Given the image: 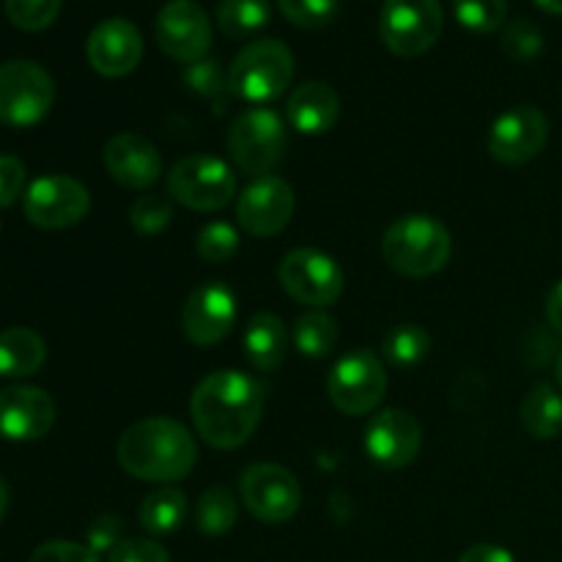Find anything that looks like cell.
Returning <instances> with one entry per match:
<instances>
[{"label":"cell","instance_id":"6da1fadb","mask_svg":"<svg viewBox=\"0 0 562 562\" xmlns=\"http://www.w3.org/2000/svg\"><path fill=\"white\" fill-rule=\"evenodd\" d=\"M263 387L239 371H214L190 398L195 431L217 450H234L252 437L261 423Z\"/></svg>","mask_w":562,"mask_h":562},{"label":"cell","instance_id":"7a4b0ae2","mask_svg":"<svg viewBox=\"0 0 562 562\" xmlns=\"http://www.w3.org/2000/svg\"><path fill=\"white\" fill-rule=\"evenodd\" d=\"M115 453L124 472L137 481L173 483L192 472L198 461V445L179 420L148 417L121 434Z\"/></svg>","mask_w":562,"mask_h":562},{"label":"cell","instance_id":"3957f363","mask_svg":"<svg viewBox=\"0 0 562 562\" xmlns=\"http://www.w3.org/2000/svg\"><path fill=\"white\" fill-rule=\"evenodd\" d=\"M453 252L450 231L431 214H404L382 236V256L404 278H431Z\"/></svg>","mask_w":562,"mask_h":562},{"label":"cell","instance_id":"277c9868","mask_svg":"<svg viewBox=\"0 0 562 562\" xmlns=\"http://www.w3.org/2000/svg\"><path fill=\"white\" fill-rule=\"evenodd\" d=\"M291 80L294 55L278 38H256L245 44L228 69L231 93L252 104H267L283 97Z\"/></svg>","mask_w":562,"mask_h":562},{"label":"cell","instance_id":"5b68a950","mask_svg":"<svg viewBox=\"0 0 562 562\" xmlns=\"http://www.w3.org/2000/svg\"><path fill=\"white\" fill-rule=\"evenodd\" d=\"M285 124L274 110L250 108L228 132V151L236 168L247 176H269L285 154Z\"/></svg>","mask_w":562,"mask_h":562},{"label":"cell","instance_id":"8992f818","mask_svg":"<svg viewBox=\"0 0 562 562\" xmlns=\"http://www.w3.org/2000/svg\"><path fill=\"white\" fill-rule=\"evenodd\" d=\"M327 393L335 409L344 412V415H368L387 395V368H384V362L373 351H349L329 371Z\"/></svg>","mask_w":562,"mask_h":562},{"label":"cell","instance_id":"52a82bcc","mask_svg":"<svg viewBox=\"0 0 562 562\" xmlns=\"http://www.w3.org/2000/svg\"><path fill=\"white\" fill-rule=\"evenodd\" d=\"M168 195L192 212H217L236 195V176L212 154H190L168 173Z\"/></svg>","mask_w":562,"mask_h":562},{"label":"cell","instance_id":"ba28073f","mask_svg":"<svg viewBox=\"0 0 562 562\" xmlns=\"http://www.w3.org/2000/svg\"><path fill=\"white\" fill-rule=\"evenodd\" d=\"M55 102V82L44 66L33 60H9L0 66V121L5 126L38 124Z\"/></svg>","mask_w":562,"mask_h":562},{"label":"cell","instance_id":"9c48e42d","mask_svg":"<svg viewBox=\"0 0 562 562\" xmlns=\"http://www.w3.org/2000/svg\"><path fill=\"white\" fill-rule=\"evenodd\" d=\"M445 14L439 0H384L379 36L390 53L415 58L428 53L442 36Z\"/></svg>","mask_w":562,"mask_h":562},{"label":"cell","instance_id":"30bf717a","mask_svg":"<svg viewBox=\"0 0 562 562\" xmlns=\"http://www.w3.org/2000/svg\"><path fill=\"white\" fill-rule=\"evenodd\" d=\"M278 280L285 294L311 311L333 305L344 294V269L333 256L313 247H296L285 252L278 267Z\"/></svg>","mask_w":562,"mask_h":562},{"label":"cell","instance_id":"8fae6325","mask_svg":"<svg viewBox=\"0 0 562 562\" xmlns=\"http://www.w3.org/2000/svg\"><path fill=\"white\" fill-rule=\"evenodd\" d=\"M88 209H91V195L86 184L64 173L42 176L22 195V212L27 223L44 231L71 228L86 217Z\"/></svg>","mask_w":562,"mask_h":562},{"label":"cell","instance_id":"7c38bea8","mask_svg":"<svg viewBox=\"0 0 562 562\" xmlns=\"http://www.w3.org/2000/svg\"><path fill=\"white\" fill-rule=\"evenodd\" d=\"M212 33V20L195 0H168L154 22L159 49L184 66L206 58Z\"/></svg>","mask_w":562,"mask_h":562},{"label":"cell","instance_id":"4fadbf2b","mask_svg":"<svg viewBox=\"0 0 562 562\" xmlns=\"http://www.w3.org/2000/svg\"><path fill=\"white\" fill-rule=\"evenodd\" d=\"M239 492L245 508L263 525H283L294 519L302 505L300 481L280 464L247 467Z\"/></svg>","mask_w":562,"mask_h":562},{"label":"cell","instance_id":"5bb4252c","mask_svg":"<svg viewBox=\"0 0 562 562\" xmlns=\"http://www.w3.org/2000/svg\"><path fill=\"white\" fill-rule=\"evenodd\" d=\"M549 140V119L532 104H516L494 119L488 130V154L503 165H527Z\"/></svg>","mask_w":562,"mask_h":562},{"label":"cell","instance_id":"9a60e30c","mask_svg":"<svg viewBox=\"0 0 562 562\" xmlns=\"http://www.w3.org/2000/svg\"><path fill=\"white\" fill-rule=\"evenodd\" d=\"M294 190L280 176H261L252 184L241 190L239 203H236V217L239 225L250 236L269 239L278 236L294 217Z\"/></svg>","mask_w":562,"mask_h":562},{"label":"cell","instance_id":"2e32d148","mask_svg":"<svg viewBox=\"0 0 562 562\" xmlns=\"http://www.w3.org/2000/svg\"><path fill=\"white\" fill-rule=\"evenodd\" d=\"M184 335L195 346H214L236 327V294L220 280L198 285L181 311Z\"/></svg>","mask_w":562,"mask_h":562},{"label":"cell","instance_id":"e0dca14e","mask_svg":"<svg viewBox=\"0 0 562 562\" xmlns=\"http://www.w3.org/2000/svg\"><path fill=\"white\" fill-rule=\"evenodd\" d=\"M55 426V401L42 387L11 384L0 390V437L9 442H36Z\"/></svg>","mask_w":562,"mask_h":562},{"label":"cell","instance_id":"ac0fdd59","mask_svg":"<svg viewBox=\"0 0 562 562\" xmlns=\"http://www.w3.org/2000/svg\"><path fill=\"white\" fill-rule=\"evenodd\" d=\"M423 448V428L409 412L384 409L366 428V450L379 467L401 470L417 459Z\"/></svg>","mask_w":562,"mask_h":562},{"label":"cell","instance_id":"d6986e66","mask_svg":"<svg viewBox=\"0 0 562 562\" xmlns=\"http://www.w3.org/2000/svg\"><path fill=\"white\" fill-rule=\"evenodd\" d=\"M88 64L102 77H124L137 69L143 58V36L135 22L110 16L91 31L86 42Z\"/></svg>","mask_w":562,"mask_h":562},{"label":"cell","instance_id":"ffe728a7","mask_svg":"<svg viewBox=\"0 0 562 562\" xmlns=\"http://www.w3.org/2000/svg\"><path fill=\"white\" fill-rule=\"evenodd\" d=\"M104 168L110 179L126 190H148L162 176V159L157 146L135 132H121L104 146Z\"/></svg>","mask_w":562,"mask_h":562},{"label":"cell","instance_id":"44dd1931","mask_svg":"<svg viewBox=\"0 0 562 562\" xmlns=\"http://www.w3.org/2000/svg\"><path fill=\"white\" fill-rule=\"evenodd\" d=\"M285 115H289V124L302 135H324L338 124L340 99L327 82L307 80L291 91Z\"/></svg>","mask_w":562,"mask_h":562},{"label":"cell","instance_id":"7402d4cb","mask_svg":"<svg viewBox=\"0 0 562 562\" xmlns=\"http://www.w3.org/2000/svg\"><path fill=\"white\" fill-rule=\"evenodd\" d=\"M245 357L256 371L272 373L285 360V324L274 313H256L241 335Z\"/></svg>","mask_w":562,"mask_h":562},{"label":"cell","instance_id":"603a6c76","mask_svg":"<svg viewBox=\"0 0 562 562\" xmlns=\"http://www.w3.org/2000/svg\"><path fill=\"white\" fill-rule=\"evenodd\" d=\"M47 360V346L27 327H9L0 333V379L33 376Z\"/></svg>","mask_w":562,"mask_h":562},{"label":"cell","instance_id":"cb8c5ba5","mask_svg":"<svg viewBox=\"0 0 562 562\" xmlns=\"http://www.w3.org/2000/svg\"><path fill=\"white\" fill-rule=\"evenodd\" d=\"M521 426L532 439H558L562 434V393L541 382L521 401Z\"/></svg>","mask_w":562,"mask_h":562},{"label":"cell","instance_id":"d4e9b609","mask_svg":"<svg viewBox=\"0 0 562 562\" xmlns=\"http://www.w3.org/2000/svg\"><path fill=\"white\" fill-rule=\"evenodd\" d=\"M187 514H190L187 494L181 488L165 486L140 503V527L151 536H170L184 525Z\"/></svg>","mask_w":562,"mask_h":562},{"label":"cell","instance_id":"484cf974","mask_svg":"<svg viewBox=\"0 0 562 562\" xmlns=\"http://www.w3.org/2000/svg\"><path fill=\"white\" fill-rule=\"evenodd\" d=\"M269 0H220L217 25L228 38H250L269 25Z\"/></svg>","mask_w":562,"mask_h":562},{"label":"cell","instance_id":"4316f807","mask_svg":"<svg viewBox=\"0 0 562 562\" xmlns=\"http://www.w3.org/2000/svg\"><path fill=\"white\" fill-rule=\"evenodd\" d=\"M338 322L327 311H307L294 324L296 351L305 357H313V360H322V357L333 355L335 346H338Z\"/></svg>","mask_w":562,"mask_h":562},{"label":"cell","instance_id":"83f0119b","mask_svg":"<svg viewBox=\"0 0 562 562\" xmlns=\"http://www.w3.org/2000/svg\"><path fill=\"white\" fill-rule=\"evenodd\" d=\"M239 505L225 486H212L198 497L195 503V527L209 538L225 536L236 525Z\"/></svg>","mask_w":562,"mask_h":562},{"label":"cell","instance_id":"f1b7e54d","mask_svg":"<svg viewBox=\"0 0 562 562\" xmlns=\"http://www.w3.org/2000/svg\"><path fill=\"white\" fill-rule=\"evenodd\" d=\"M384 360L395 368H415L431 351V335L420 324H398L384 335Z\"/></svg>","mask_w":562,"mask_h":562},{"label":"cell","instance_id":"f546056e","mask_svg":"<svg viewBox=\"0 0 562 562\" xmlns=\"http://www.w3.org/2000/svg\"><path fill=\"white\" fill-rule=\"evenodd\" d=\"M184 82L190 86V91H195L198 97H203L206 102L214 104V110H225L231 93L228 75L223 71L220 60H198L184 69Z\"/></svg>","mask_w":562,"mask_h":562},{"label":"cell","instance_id":"4dcf8cb0","mask_svg":"<svg viewBox=\"0 0 562 562\" xmlns=\"http://www.w3.org/2000/svg\"><path fill=\"white\" fill-rule=\"evenodd\" d=\"M453 14L470 33H494L503 27L508 0H453Z\"/></svg>","mask_w":562,"mask_h":562},{"label":"cell","instance_id":"1f68e13d","mask_svg":"<svg viewBox=\"0 0 562 562\" xmlns=\"http://www.w3.org/2000/svg\"><path fill=\"white\" fill-rule=\"evenodd\" d=\"M60 3L64 0H3V9L11 25L27 33H38L58 20Z\"/></svg>","mask_w":562,"mask_h":562},{"label":"cell","instance_id":"d6a6232c","mask_svg":"<svg viewBox=\"0 0 562 562\" xmlns=\"http://www.w3.org/2000/svg\"><path fill=\"white\" fill-rule=\"evenodd\" d=\"M195 250L203 261L209 263H223L231 261L239 250V231L231 223H223V220H214V223L203 225L201 234L195 239Z\"/></svg>","mask_w":562,"mask_h":562},{"label":"cell","instance_id":"836d02e7","mask_svg":"<svg viewBox=\"0 0 562 562\" xmlns=\"http://www.w3.org/2000/svg\"><path fill=\"white\" fill-rule=\"evenodd\" d=\"M173 220V198L170 195H140L130 209V223L137 234H162Z\"/></svg>","mask_w":562,"mask_h":562},{"label":"cell","instance_id":"e575fe53","mask_svg":"<svg viewBox=\"0 0 562 562\" xmlns=\"http://www.w3.org/2000/svg\"><path fill=\"white\" fill-rule=\"evenodd\" d=\"M278 5L291 25L305 31L329 25L340 11V0H278Z\"/></svg>","mask_w":562,"mask_h":562},{"label":"cell","instance_id":"d590c367","mask_svg":"<svg viewBox=\"0 0 562 562\" xmlns=\"http://www.w3.org/2000/svg\"><path fill=\"white\" fill-rule=\"evenodd\" d=\"M503 49L514 60H536L543 53V33L536 22L514 20L503 31Z\"/></svg>","mask_w":562,"mask_h":562},{"label":"cell","instance_id":"8d00e7d4","mask_svg":"<svg viewBox=\"0 0 562 562\" xmlns=\"http://www.w3.org/2000/svg\"><path fill=\"white\" fill-rule=\"evenodd\" d=\"M108 562H170V554L151 538H124L108 554Z\"/></svg>","mask_w":562,"mask_h":562},{"label":"cell","instance_id":"74e56055","mask_svg":"<svg viewBox=\"0 0 562 562\" xmlns=\"http://www.w3.org/2000/svg\"><path fill=\"white\" fill-rule=\"evenodd\" d=\"M31 562H102L88 543L47 541L31 554Z\"/></svg>","mask_w":562,"mask_h":562},{"label":"cell","instance_id":"f35d334b","mask_svg":"<svg viewBox=\"0 0 562 562\" xmlns=\"http://www.w3.org/2000/svg\"><path fill=\"white\" fill-rule=\"evenodd\" d=\"M25 190V165L11 154H0V209H9Z\"/></svg>","mask_w":562,"mask_h":562},{"label":"cell","instance_id":"ab89813d","mask_svg":"<svg viewBox=\"0 0 562 562\" xmlns=\"http://www.w3.org/2000/svg\"><path fill=\"white\" fill-rule=\"evenodd\" d=\"M88 538V547L93 549L97 554L102 552H113L115 547H119L124 538H121V519L119 516L108 514V516H99V519L91 521V527H88L86 532Z\"/></svg>","mask_w":562,"mask_h":562},{"label":"cell","instance_id":"60d3db41","mask_svg":"<svg viewBox=\"0 0 562 562\" xmlns=\"http://www.w3.org/2000/svg\"><path fill=\"white\" fill-rule=\"evenodd\" d=\"M459 562H516V558L497 543H475L461 554Z\"/></svg>","mask_w":562,"mask_h":562},{"label":"cell","instance_id":"b9f144b4","mask_svg":"<svg viewBox=\"0 0 562 562\" xmlns=\"http://www.w3.org/2000/svg\"><path fill=\"white\" fill-rule=\"evenodd\" d=\"M547 318L554 327V333L562 335V280H558L547 294Z\"/></svg>","mask_w":562,"mask_h":562},{"label":"cell","instance_id":"7bdbcfd3","mask_svg":"<svg viewBox=\"0 0 562 562\" xmlns=\"http://www.w3.org/2000/svg\"><path fill=\"white\" fill-rule=\"evenodd\" d=\"M536 5L541 11H547V14H562V0H536Z\"/></svg>","mask_w":562,"mask_h":562},{"label":"cell","instance_id":"ee69618b","mask_svg":"<svg viewBox=\"0 0 562 562\" xmlns=\"http://www.w3.org/2000/svg\"><path fill=\"white\" fill-rule=\"evenodd\" d=\"M5 510H9V486H5V481L0 477V521H3Z\"/></svg>","mask_w":562,"mask_h":562},{"label":"cell","instance_id":"f6af8a7d","mask_svg":"<svg viewBox=\"0 0 562 562\" xmlns=\"http://www.w3.org/2000/svg\"><path fill=\"white\" fill-rule=\"evenodd\" d=\"M554 373H558V384H560V393H562V355L558 357V371Z\"/></svg>","mask_w":562,"mask_h":562}]
</instances>
